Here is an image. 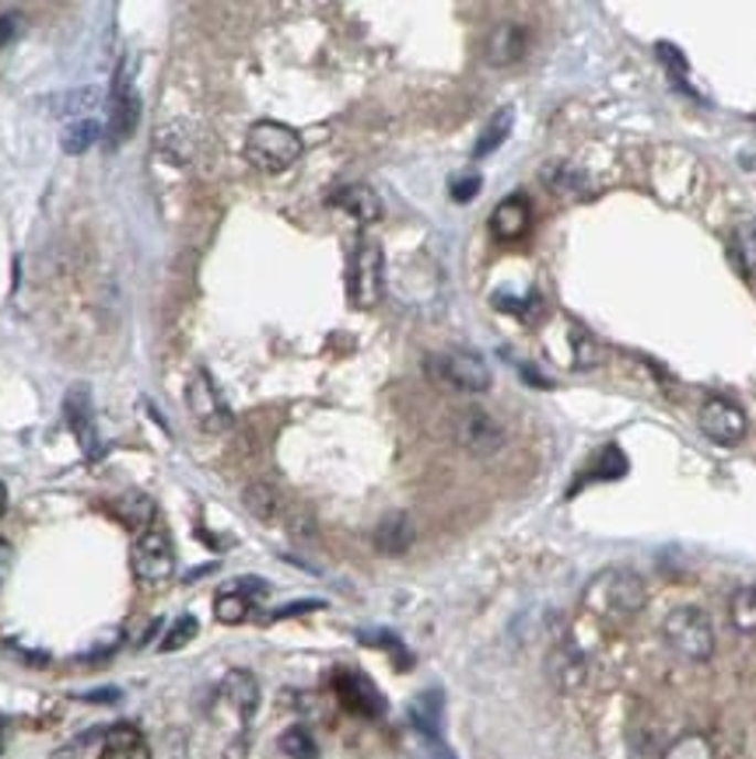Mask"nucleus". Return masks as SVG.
Masks as SVG:
<instances>
[{"instance_id":"1","label":"nucleus","mask_w":756,"mask_h":759,"mask_svg":"<svg viewBox=\"0 0 756 759\" xmlns=\"http://www.w3.org/2000/svg\"><path fill=\"white\" fill-rule=\"evenodd\" d=\"M648 599L645 591V581L638 578L635 570H624V567H609V570H599L596 578H592L585 585V595H582V606L588 612H596V617L603 620H630L638 617L641 606Z\"/></svg>"},{"instance_id":"2","label":"nucleus","mask_w":756,"mask_h":759,"mask_svg":"<svg viewBox=\"0 0 756 759\" xmlns=\"http://www.w3.org/2000/svg\"><path fill=\"white\" fill-rule=\"evenodd\" d=\"M301 151H305V143L298 137V130H291L288 122L259 119L256 127L245 133V161L267 175L288 172L301 158Z\"/></svg>"},{"instance_id":"3","label":"nucleus","mask_w":756,"mask_h":759,"mask_svg":"<svg viewBox=\"0 0 756 759\" xmlns=\"http://www.w3.org/2000/svg\"><path fill=\"white\" fill-rule=\"evenodd\" d=\"M662 633L669 648L683 654V659L690 662H707L714 654V627H711V617L704 609L698 606H680L672 609L666 623H662Z\"/></svg>"},{"instance_id":"4","label":"nucleus","mask_w":756,"mask_h":759,"mask_svg":"<svg viewBox=\"0 0 756 759\" xmlns=\"http://www.w3.org/2000/svg\"><path fill=\"white\" fill-rule=\"evenodd\" d=\"M424 375L441 388L452 393H487L490 388V367L480 354L452 351V354H427Z\"/></svg>"},{"instance_id":"5","label":"nucleus","mask_w":756,"mask_h":759,"mask_svg":"<svg viewBox=\"0 0 756 759\" xmlns=\"http://www.w3.org/2000/svg\"><path fill=\"white\" fill-rule=\"evenodd\" d=\"M385 287V259L382 245L375 238H361L351 256V274H347V295H351L354 309H372L382 298Z\"/></svg>"},{"instance_id":"6","label":"nucleus","mask_w":756,"mask_h":759,"mask_svg":"<svg viewBox=\"0 0 756 759\" xmlns=\"http://www.w3.org/2000/svg\"><path fill=\"white\" fill-rule=\"evenodd\" d=\"M130 564H134V574L145 585H166L175 574V546L169 539V532L158 528V525L140 532L137 543H134Z\"/></svg>"},{"instance_id":"7","label":"nucleus","mask_w":756,"mask_h":759,"mask_svg":"<svg viewBox=\"0 0 756 759\" xmlns=\"http://www.w3.org/2000/svg\"><path fill=\"white\" fill-rule=\"evenodd\" d=\"M452 438H456V445L466 451V456L490 459L494 451H501L504 430H501V424L494 417L487 414V409L466 406V409H459L456 420H452Z\"/></svg>"},{"instance_id":"8","label":"nucleus","mask_w":756,"mask_h":759,"mask_svg":"<svg viewBox=\"0 0 756 759\" xmlns=\"http://www.w3.org/2000/svg\"><path fill=\"white\" fill-rule=\"evenodd\" d=\"M187 406H190V417L196 420V427L207 430V435H221V430L232 427V409L221 399L217 385L211 382V375L203 372V367L187 385Z\"/></svg>"},{"instance_id":"9","label":"nucleus","mask_w":756,"mask_h":759,"mask_svg":"<svg viewBox=\"0 0 756 759\" xmlns=\"http://www.w3.org/2000/svg\"><path fill=\"white\" fill-rule=\"evenodd\" d=\"M701 430H704V438H711L714 445L732 448L746 438V414L732 399L711 396L701 406Z\"/></svg>"},{"instance_id":"10","label":"nucleus","mask_w":756,"mask_h":759,"mask_svg":"<svg viewBox=\"0 0 756 759\" xmlns=\"http://www.w3.org/2000/svg\"><path fill=\"white\" fill-rule=\"evenodd\" d=\"M137 116H140L137 92H134V85H130L127 64H119L116 81H113V92H109V127H106V140H109V148H119V143L134 133Z\"/></svg>"},{"instance_id":"11","label":"nucleus","mask_w":756,"mask_h":759,"mask_svg":"<svg viewBox=\"0 0 756 759\" xmlns=\"http://www.w3.org/2000/svg\"><path fill=\"white\" fill-rule=\"evenodd\" d=\"M333 689L340 696V704L358 714V717H382L385 714V696L379 693V686L368 680L364 672H354V669H340L333 675Z\"/></svg>"},{"instance_id":"12","label":"nucleus","mask_w":756,"mask_h":759,"mask_svg":"<svg viewBox=\"0 0 756 759\" xmlns=\"http://www.w3.org/2000/svg\"><path fill=\"white\" fill-rule=\"evenodd\" d=\"M64 417H67V427H71V435L77 438V445L85 448V456H88V459H98L102 441H98V424H95V406H92L88 385H74V388H67Z\"/></svg>"},{"instance_id":"13","label":"nucleus","mask_w":756,"mask_h":759,"mask_svg":"<svg viewBox=\"0 0 756 759\" xmlns=\"http://www.w3.org/2000/svg\"><path fill=\"white\" fill-rule=\"evenodd\" d=\"M221 696L232 704V710L238 714L242 725H249L253 717H256V707H259V683H256L253 672L232 669V672L221 680Z\"/></svg>"},{"instance_id":"14","label":"nucleus","mask_w":756,"mask_h":759,"mask_svg":"<svg viewBox=\"0 0 756 759\" xmlns=\"http://www.w3.org/2000/svg\"><path fill=\"white\" fill-rule=\"evenodd\" d=\"M540 179H543V186L554 193V196H561V200H582L592 190L588 186V175L575 165V161H567V158L546 161Z\"/></svg>"},{"instance_id":"15","label":"nucleus","mask_w":756,"mask_h":759,"mask_svg":"<svg viewBox=\"0 0 756 759\" xmlns=\"http://www.w3.org/2000/svg\"><path fill=\"white\" fill-rule=\"evenodd\" d=\"M529 224H533V207H529V200L519 193L501 200L494 214H490V232H494L501 242H519L529 232Z\"/></svg>"},{"instance_id":"16","label":"nucleus","mask_w":756,"mask_h":759,"mask_svg":"<svg viewBox=\"0 0 756 759\" xmlns=\"http://www.w3.org/2000/svg\"><path fill=\"white\" fill-rule=\"evenodd\" d=\"M417 539V528H414V519L403 515V511H393V515H385L379 525H375V549L382 553V557H403L406 549L414 546Z\"/></svg>"},{"instance_id":"17","label":"nucleus","mask_w":756,"mask_h":759,"mask_svg":"<svg viewBox=\"0 0 756 759\" xmlns=\"http://www.w3.org/2000/svg\"><path fill=\"white\" fill-rule=\"evenodd\" d=\"M525 46H529L525 32L515 22H504V25H498L494 32L487 35L483 56H487L490 67H512V64H519V60L525 56Z\"/></svg>"},{"instance_id":"18","label":"nucleus","mask_w":756,"mask_h":759,"mask_svg":"<svg viewBox=\"0 0 756 759\" xmlns=\"http://www.w3.org/2000/svg\"><path fill=\"white\" fill-rule=\"evenodd\" d=\"M546 672H550V683H554L557 689L571 693V689H578L585 683V654L578 648H571V644H561L550 651V659H546Z\"/></svg>"},{"instance_id":"19","label":"nucleus","mask_w":756,"mask_h":759,"mask_svg":"<svg viewBox=\"0 0 756 759\" xmlns=\"http://www.w3.org/2000/svg\"><path fill=\"white\" fill-rule=\"evenodd\" d=\"M98 759H151V749L145 742V735H140V728L119 721L102 735V756Z\"/></svg>"},{"instance_id":"20","label":"nucleus","mask_w":756,"mask_h":759,"mask_svg":"<svg viewBox=\"0 0 756 759\" xmlns=\"http://www.w3.org/2000/svg\"><path fill=\"white\" fill-rule=\"evenodd\" d=\"M333 207H340L343 214H351L358 224H375L382 217V200L372 186H361V182H354V186H343L330 196Z\"/></svg>"},{"instance_id":"21","label":"nucleus","mask_w":756,"mask_h":759,"mask_svg":"<svg viewBox=\"0 0 756 759\" xmlns=\"http://www.w3.org/2000/svg\"><path fill=\"white\" fill-rule=\"evenodd\" d=\"M441 714H445V696L438 689H427L411 704V725L427 742H441Z\"/></svg>"},{"instance_id":"22","label":"nucleus","mask_w":756,"mask_h":759,"mask_svg":"<svg viewBox=\"0 0 756 759\" xmlns=\"http://www.w3.org/2000/svg\"><path fill=\"white\" fill-rule=\"evenodd\" d=\"M102 137H106L102 122L92 119V116H81V119H71L67 127L60 130V148H64L67 154H85V151L95 148Z\"/></svg>"},{"instance_id":"23","label":"nucleus","mask_w":756,"mask_h":759,"mask_svg":"<svg viewBox=\"0 0 756 759\" xmlns=\"http://www.w3.org/2000/svg\"><path fill=\"white\" fill-rule=\"evenodd\" d=\"M512 127H515V109H508V106L498 109L494 116L487 119V127L480 130L473 158H490V154H494L501 143L508 140V133H512Z\"/></svg>"},{"instance_id":"24","label":"nucleus","mask_w":756,"mask_h":759,"mask_svg":"<svg viewBox=\"0 0 756 759\" xmlns=\"http://www.w3.org/2000/svg\"><path fill=\"white\" fill-rule=\"evenodd\" d=\"M242 504L256 522H267V525L277 522V515H280V494L270 483H249L242 490Z\"/></svg>"},{"instance_id":"25","label":"nucleus","mask_w":756,"mask_h":759,"mask_svg":"<svg viewBox=\"0 0 756 759\" xmlns=\"http://www.w3.org/2000/svg\"><path fill=\"white\" fill-rule=\"evenodd\" d=\"M249 612H253V599L249 595H245L238 585H232V588H224L217 599H214V617H217V623H224V627H238V623H245L249 620Z\"/></svg>"},{"instance_id":"26","label":"nucleus","mask_w":756,"mask_h":759,"mask_svg":"<svg viewBox=\"0 0 756 759\" xmlns=\"http://www.w3.org/2000/svg\"><path fill=\"white\" fill-rule=\"evenodd\" d=\"M732 259L739 266V274L746 277L756 274V221H743L732 232Z\"/></svg>"},{"instance_id":"27","label":"nucleus","mask_w":756,"mask_h":759,"mask_svg":"<svg viewBox=\"0 0 756 759\" xmlns=\"http://www.w3.org/2000/svg\"><path fill=\"white\" fill-rule=\"evenodd\" d=\"M113 507H116V515H119L123 522H127V525H140V532L151 528V522H155V504H151V498L137 494V490H130V494H123Z\"/></svg>"},{"instance_id":"28","label":"nucleus","mask_w":756,"mask_h":759,"mask_svg":"<svg viewBox=\"0 0 756 759\" xmlns=\"http://www.w3.org/2000/svg\"><path fill=\"white\" fill-rule=\"evenodd\" d=\"M728 620L739 633H756V588H739L732 595Z\"/></svg>"},{"instance_id":"29","label":"nucleus","mask_w":756,"mask_h":759,"mask_svg":"<svg viewBox=\"0 0 756 759\" xmlns=\"http://www.w3.org/2000/svg\"><path fill=\"white\" fill-rule=\"evenodd\" d=\"M662 759H714V746L707 735L690 731V735H680L677 742L662 752Z\"/></svg>"},{"instance_id":"30","label":"nucleus","mask_w":756,"mask_h":759,"mask_svg":"<svg viewBox=\"0 0 756 759\" xmlns=\"http://www.w3.org/2000/svg\"><path fill=\"white\" fill-rule=\"evenodd\" d=\"M277 746H280V752L288 756V759H319V749H316L312 731L301 728V725H295V728L284 731Z\"/></svg>"},{"instance_id":"31","label":"nucleus","mask_w":756,"mask_h":759,"mask_svg":"<svg viewBox=\"0 0 756 759\" xmlns=\"http://www.w3.org/2000/svg\"><path fill=\"white\" fill-rule=\"evenodd\" d=\"M196 630H200L196 617H179V620L172 623V630L166 633V638H161V651H179V648H187V644L196 638Z\"/></svg>"},{"instance_id":"32","label":"nucleus","mask_w":756,"mask_h":759,"mask_svg":"<svg viewBox=\"0 0 756 759\" xmlns=\"http://www.w3.org/2000/svg\"><path fill=\"white\" fill-rule=\"evenodd\" d=\"M480 186H483L480 175H477V172H466V175H456V179H452V186H448V196H452L456 203H469V200H473V196L480 193Z\"/></svg>"},{"instance_id":"33","label":"nucleus","mask_w":756,"mask_h":759,"mask_svg":"<svg viewBox=\"0 0 756 759\" xmlns=\"http://www.w3.org/2000/svg\"><path fill=\"white\" fill-rule=\"evenodd\" d=\"M322 606H326L322 599H301V602H291V606H284V609H274V612H270V620L301 617V612H312V609H322Z\"/></svg>"},{"instance_id":"34","label":"nucleus","mask_w":756,"mask_h":759,"mask_svg":"<svg viewBox=\"0 0 756 759\" xmlns=\"http://www.w3.org/2000/svg\"><path fill=\"white\" fill-rule=\"evenodd\" d=\"M22 29V14H0V46H8Z\"/></svg>"},{"instance_id":"35","label":"nucleus","mask_w":756,"mask_h":759,"mask_svg":"<svg viewBox=\"0 0 756 759\" xmlns=\"http://www.w3.org/2000/svg\"><path fill=\"white\" fill-rule=\"evenodd\" d=\"M659 56L666 60V64H669L672 71H680V74H686V60L680 56V50H672L669 43H659Z\"/></svg>"},{"instance_id":"36","label":"nucleus","mask_w":756,"mask_h":759,"mask_svg":"<svg viewBox=\"0 0 756 759\" xmlns=\"http://www.w3.org/2000/svg\"><path fill=\"white\" fill-rule=\"evenodd\" d=\"M85 701H95V704H102V701H106V704H116V701H119V689H106V693H88Z\"/></svg>"},{"instance_id":"37","label":"nucleus","mask_w":756,"mask_h":759,"mask_svg":"<svg viewBox=\"0 0 756 759\" xmlns=\"http://www.w3.org/2000/svg\"><path fill=\"white\" fill-rule=\"evenodd\" d=\"M8 567H11V546H8V543H0V581H4Z\"/></svg>"},{"instance_id":"38","label":"nucleus","mask_w":756,"mask_h":759,"mask_svg":"<svg viewBox=\"0 0 756 759\" xmlns=\"http://www.w3.org/2000/svg\"><path fill=\"white\" fill-rule=\"evenodd\" d=\"M4 511H8V487L0 480V515H4Z\"/></svg>"},{"instance_id":"39","label":"nucleus","mask_w":756,"mask_h":759,"mask_svg":"<svg viewBox=\"0 0 756 759\" xmlns=\"http://www.w3.org/2000/svg\"><path fill=\"white\" fill-rule=\"evenodd\" d=\"M0 749H4V725H0Z\"/></svg>"}]
</instances>
